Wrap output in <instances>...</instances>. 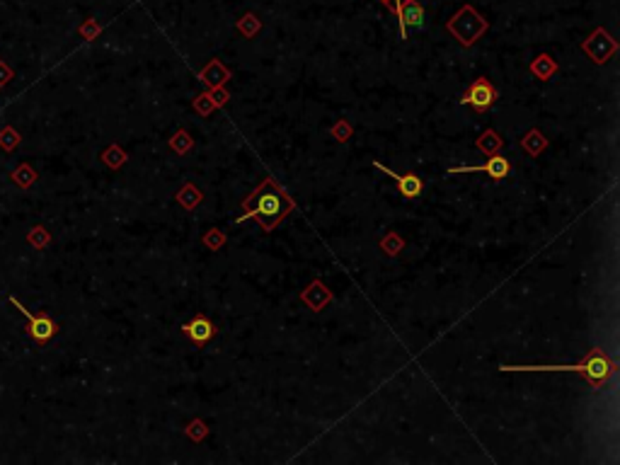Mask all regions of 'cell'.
<instances>
[{
    "mask_svg": "<svg viewBox=\"0 0 620 465\" xmlns=\"http://www.w3.org/2000/svg\"><path fill=\"white\" fill-rule=\"evenodd\" d=\"M102 163L107 165L109 170H119L128 163V153L124 148H119V144H112L107 150L102 153Z\"/></svg>",
    "mask_w": 620,
    "mask_h": 465,
    "instance_id": "obj_21",
    "label": "cell"
},
{
    "mask_svg": "<svg viewBox=\"0 0 620 465\" xmlns=\"http://www.w3.org/2000/svg\"><path fill=\"white\" fill-rule=\"evenodd\" d=\"M12 78H15V73H12V68L8 66L5 61H0V87H5L8 82L12 80Z\"/></svg>",
    "mask_w": 620,
    "mask_h": 465,
    "instance_id": "obj_30",
    "label": "cell"
},
{
    "mask_svg": "<svg viewBox=\"0 0 620 465\" xmlns=\"http://www.w3.org/2000/svg\"><path fill=\"white\" fill-rule=\"evenodd\" d=\"M242 216H238L236 223H242V220H257L262 225L264 233H272L293 209H296V201L293 196H288V192L284 190L282 184L274 177H264V182L260 187L250 192V194L242 199Z\"/></svg>",
    "mask_w": 620,
    "mask_h": 465,
    "instance_id": "obj_1",
    "label": "cell"
},
{
    "mask_svg": "<svg viewBox=\"0 0 620 465\" xmlns=\"http://www.w3.org/2000/svg\"><path fill=\"white\" fill-rule=\"evenodd\" d=\"M185 434L190 436V439L194 441V444H199V441H204L206 436H209V427H206L201 420H192L190 424H187Z\"/></svg>",
    "mask_w": 620,
    "mask_h": 465,
    "instance_id": "obj_27",
    "label": "cell"
},
{
    "mask_svg": "<svg viewBox=\"0 0 620 465\" xmlns=\"http://www.w3.org/2000/svg\"><path fill=\"white\" fill-rule=\"evenodd\" d=\"M201 240H204V245H206V250H211V252H218L220 247L226 245V240L228 238L223 236V233H220L218 228H209L204 233V238H201Z\"/></svg>",
    "mask_w": 620,
    "mask_h": 465,
    "instance_id": "obj_25",
    "label": "cell"
},
{
    "mask_svg": "<svg viewBox=\"0 0 620 465\" xmlns=\"http://www.w3.org/2000/svg\"><path fill=\"white\" fill-rule=\"evenodd\" d=\"M424 15H426L424 8H422L417 0H407V3H402L400 10L395 12L398 25H400L402 39H407L412 30H422V27H424Z\"/></svg>",
    "mask_w": 620,
    "mask_h": 465,
    "instance_id": "obj_9",
    "label": "cell"
},
{
    "mask_svg": "<svg viewBox=\"0 0 620 465\" xmlns=\"http://www.w3.org/2000/svg\"><path fill=\"white\" fill-rule=\"evenodd\" d=\"M10 303L17 308V310L22 313V315L27 317V328H25V332H27V337H30L32 342H36V344H39V347H44V344H49V342H51V339L58 334L56 320H51V317H49V315H32V313L27 310V308L22 306V303L17 301L15 296H10Z\"/></svg>",
    "mask_w": 620,
    "mask_h": 465,
    "instance_id": "obj_4",
    "label": "cell"
},
{
    "mask_svg": "<svg viewBox=\"0 0 620 465\" xmlns=\"http://www.w3.org/2000/svg\"><path fill=\"white\" fill-rule=\"evenodd\" d=\"M499 100V92L492 82L487 80V78H477V80L470 82L466 92H463V104H470L477 114H485L494 107V102Z\"/></svg>",
    "mask_w": 620,
    "mask_h": 465,
    "instance_id": "obj_6",
    "label": "cell"
},
{
    "mask_svg": "<svg viewBox=\"0 0 620 465\" xmlns=\"http://www.w3.org/2000/svg\"><path fill=\"white\" fill-rule=\"evenodd\" d=\"M378 3H380V5H383V8H388L390 12H398V10H400L402 3H407V0H378Z\"/></svg>",
    "mask_w": 620,
    "mask_h": 465,
    "instance_id": "obj_31",
    "label": "cell"
},
{
    "mask_svg": "<svg viewBox=\"0 0 620 465\" xmlns=\"http://www.w3.org/2000/svg\"><path fill=\"white\" fill-rule=\"evenodd\" d=\"M301 301L313 313H320L330 301H332V291H330L320 279H315L313 284H308V286L301 291Z\"/></svg>",
    "mask_w": 620,
    "mask_h": 465,
    "instance_id": "obj_12",
    "label": "cell"
},
{
    "mask_svg": "<svg viewBox=\"0 0 620 465\" xmlns=\"http://www.w3.org/2000/svg\"><path fill=\"white\" fill-rule=\"evenodd\" d=\"M209 92H211V100H214L216 109H220V107H223V104L228 102V100H231V92L226 90V85H223V87H216V90H209Z\"/></svg>",
    "mask_w": 620,
    "mask_h": 465,
    "instance_id": "obj_29",
    "label": "cell"
},
{
    "mask_svg": "<svg viewBox=\"0 0 620 465\" xmlns=\"http://www.w3.org/2000/svg\"><path fill=\"white\" fill-rule=\"evenodd\" d=\"M27 242H30L32 247H36V250H47V247L51 245V233H49L44 225H34V228L27 233Z\"/></svg>",
    "mask_w": 620,
    "mask_h": 465,
    "instance_id": "obj_22",
    "label": "cell"
},
{
    "mask_svg": "<svg viewBox=\"0 0 620 465\" xmlns=\"http://www.w3.org/2000/svg\"><path fill=\"white\" fill-rule=\"evenodd\" d=\"M174 201H177L180 206H185L187 211H194L196 206L204 201V192H201L196 184L187 182V184H182L180 192H174Z\"/></svg>",
    "mask_w": 620,
    "mask_h": 465,
    "instance_id": "obj_15",
    "label": "cell"
},
{
    "mask_svg": "<svg viewBox=\"0 0 620 465\" xmlns=\"http://www.w3.org/2000/svg\"><path fill=\"white\" fill-rule=\"evenodd\" d=\"M199 80L204 82L209 90H216V87H223L228 80H231V68L220 58H211L204 68L199 71Z\"/></svg>",
    "mask_w": 620,
    "mask_h": 465,
    "instance_id": "obj_11",
    "label": "cell"
},
{
    "mask_svg": "<svg viewBox=\"0 0 620 465\" xmlns=\"http://www.w3.org/2000/svg\"><path fill=\"white\" fill-rule=\"evenodd\" d=\"M521 148L526 150L531 158H538V155L548 148V138H545V133L540 131V128H531V131L523 133Z\"/></svg>",
    "mask_w": 620,
    "mask_h": 465,
    "instance_id": "obj_14",
    "label": "cell"
},
{
    "mask_svg": "<svg viewBox=\"0 0 620 465\" xmlns=\"http://www.w3.org/2000/svg\"><path fill=\"white\" fill-rule=\"evenodd\" d=\"M182 332H185V337L190 339L194 347H206V344L214 339L216 325L206 315H196V317H192L190 322L182 325Z\"/></svg>",
    "mask_w": 620,
    "mask_h": 465,
    "instance_id": "obj_10",
    "label": "cell"
},
{
    "mask_svg": "<svg viewBox=\"0 0 620 465\" xmlns=\"http://www.w3.org/2000/svg\"><path fill=\"white\" fill-rule=\"evenodd\" d=\"M78 34H80L85 41H93L102 34V25H100L97 20H85L80 27H78Z\"/></svg>",
    "mask_w": 620,
    "mask_h": 465,
    "instance_id": "obj_28",
    "label": "cell"
},
{
    "mask_svg": "<svg viewBox=\"0 0 620 465\" xmlns=\"http://www.w3.org/2000/svg\"><path fill=\"white\" fill-rule=\"evenodd\" d=\"M380 250H383V255L388 257H398L402 252V247H405V240H402L400 233H395V230H390V233H385L383 238H380Z\"/></svg>",
    "mask_w": 620,
    "mask_h": 465,
    "instance_id": "obj_20",
    "label": "cell"
},
{
    "mask_svg": "<svg viewBox=\"0 0 620 465\" xmlns=\"http://www.w3.org/2000/svg\"><path fill=\"white\" fill-rule=\"evenodd\" d=\"M168 146L172 153L177 155H187L192 148H194V138H192V133L187 131V128H177V131L172 133V136L168 138Z\"/></svg>",
    "mask_w": 620,
    "mask_h": 465,
    "instance_id": "obj_17",
    "label": "cell"
},
{
    "mask_svg": "<svg viewBox=\"0 0 620 465\" xmlns=\"http://www.w3.org/2000/svg\"><path fill=\"white\" fill-rule=\"evenodd\" d=\"M374 168L378 170V172L388 174L390 179H395V184H398V192H400L405 199H417V196L422 194V190H424V182H422L420 174H415V172L398 174V172H393L390 168H385L383 163H378V160H374Z\"/></svg>",
    "mask_w": 620,
    "mask_h": 465,
    "instance_id": "obj_8",
    "label": "cell"
},
{
    "mask_svg": "<svg viewBox=\"0 0 620 465\" xmlns=\"http://www.w3.org/2000/svg\"><path fill=\"white\" fill-rule=\"evenodd\" d=\"M502 146H504V138L499 136L494 128H485V131L480 133V138L475 141V148L480 150V153H487V155L499 153Z\"/></svg>",
    "mask_w": 620,
    "mask_h": 465,
    "instance_id": "obj_16",
    "label": "cell"
},
{
    "mask_svg": "<svg viewBox=\"0 0 620 465\" xmlns=\"http://www.w3.org/2000/svg\"><path fill=\"white\" fill-rule=\"evenodd\" d=\"M528 71L533 73L538 80H550V78L555 76V73L560 71L558 61H555L550 54H538V56L531 61V66H528Z\"/></svg>",
    "mask_w": 620,
    "mask_h": 465,
    "instance_id": "obj_13",
    "label": "cell"
},
{
    "mask_svg": "<svg viewBox=\"0 0 620 465\" xmlns=\"http://www.w3.org/2000/svg\"><path fill=\"white\" fill-rule=\"evenodd\" d=\"M499 371H509V374H516V371H526V374H579L584 376L591 388H601L613 376L615 361L606 356L601 349H591L584 361L579 363H553V366H545V363H536V366H507L504 363V366H499Z\"/></svg>",
    "mask_w": 620,
    "mask_h": 465,
    "instance_id": "obj_2",
    "label": "cell"
},
{
    "mask_svg": "<svg viewBox=\"0 0 620 465\" xmlns=\"http://www.w3.org/2000/svg\"><path fill=\"white\" fill-rule=\"evenodd\" d=\"M461 172H487V177L492 182H502L512 174V163H509L504 155L494 153L490 155V160L482 165H463V168H451L446 174H461Z\"/></svg>",
    "mask_w": 620,
    "mask_h": 465,
    "instance_id": "obj_7",
    "label": "cell"
},
{
    "mask_svg": "<svg viewBox=\"0 0 620 465\" xmlns=\"http://www.w3.org/2000/svg\"><path fill=\"white\" fill-rule=\"evenodd\" d=\"M236 30L240 32L245 39H255V36L262 32V20L255 15V12H245V15L236 22Z\"/></svg>",
    "mask_w": 620,
    "mask_h": 465,
    "instance_id": "obj_18",
    "label": "cell"
},
{
    "mask_svg": "<svg viewBox=\"0 0 620 465\" xmlns=\"http://www.w3.org/2000/svg\"><path fill=\"white\" fill-rule=\"evenodd\" d=\"M10 179L17 184V187H22V190H30L32 184H34L36 179H39V174H36L34 170H32V165L22 163V165H17V168L10 172Z\"/></svg>",
    "mask_w": 620,
    "mask_h": 465,
    "instance_id": "obj_19",
    "label": "cell"
},
{
    "mask_svg": "<svg viewBox=\"0 0 620 465\" xmlns=\"http://www.w3.org/2000/svg\"><path fill=\"white\" fill-rule=\"evenodd\" d=\"M192 107L196 109V112L201 114V117H209L211 112L216 109L214 100H211V92H199V95H194V100H192Z\"/></svg>",
    "mask_w": 620,
    "mask_h": 465,
    "instance_id": "obj_26",
    "label": "cell"
},
{
    "mask_svg": "<svg viewBox=\"0 0 620 465\" xmlns=\"http://www.w3.org/2000/svg\"><path fill=\"white\" fill-rule=\"evenodd\" d=\"M487 30H490V22H487L470 3L458 8L456 15L446 22V32L463 46V49H470Z\"/></svg>",
    "mask_w": 620,
    "mask_h": 465,
    "instance_id": "obj_3",
    "label": "cell"
},
{
    "mask_svg": "<svg viewBox=\"0 0 620 465\" xmlns=\"http://www.w3.org/2000/svg\"><path fill=\"white\" fill-rule=\"evenodd\" d=\"M22 144V136L15 131L12 126H3L0 128V148L5 150V153H12L17 146Z\"/></svg>",
    "mask_w": 620,
    "mask_h": 465,
    "instance_id": "obj_23",
    "label": "cell"
},
{
    "mask_svg": "<svg viewBox=\"0 0 620 465\" xmlns=\"http://www.w3.org/2000/svg\"><path fill=\"white\" fill-rule=\"evenodd\" d=\"M330 133H332V138L337 141V144H349L352 136H354V128H352V124H349L347 119H337V124L330 128Z\"/></svg>",
    "mask_w": 620,
    "mask_h": 465,
    "instance_id": "obj_24",
    "label": "cell"
},
{
    "mask_svg": "<svg viewBox=\"0 0 620 465\" xmlns=\"http://www.w3.org/2000/svg\"><path fill=\"white\" fill-rule=\"evenodd\" d=\"M582 52L596 63V66H604V63L610 61L615 52H618V41L604 30V27H596L589 34V39L582 41Z\"/></svg>",
    "mask_w": 620,
    "mask_h": 465,
    "instance_id": "obj_5",
    "label": "cell"
}]
</instances>
